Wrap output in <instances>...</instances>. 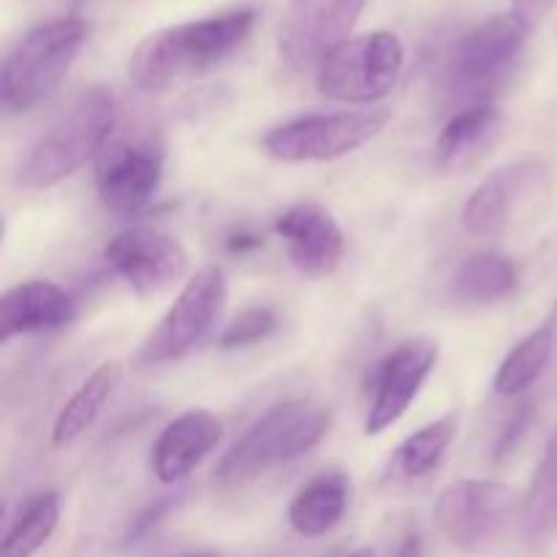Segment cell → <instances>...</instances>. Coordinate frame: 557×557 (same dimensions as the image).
Returning a JSON list of instances; mask_svg holds the SVG:
<instances>
[{"instance_id": "cell-32", "label": "cell", "mask_w": 557, "mask_h": 557, "mask_svg": "<svg viewBox=\"0 0 557 557\" xmlns=\"http://www.w3.org/2000/svg\"><path fill=\"white\" fill-rule=\"evenodd\" d=\"M180 557H218L215 553H188V555H180Z\"/></svg>"}, {"instance_id": "cell-13", "label": "cell", "mask_w": 557, "mask_h": 557, "mask_svg": "<svg viewBox=\"0 0 557 557\" xmlns=\"http://www.w3.org/2000/svg\"><path fill=\"white\" fill-rule=\"evenodd\" d=\"M103 259L139 297L166 292L188 270V253L183 245L150 226H131L114 234L103 248Z\"/></svg>"}, {"instance_id": "cell-28", "label": "cell", "mask_w": 557, "mask_h": 557, "mask_svg": "<svg viewBox=\"0 0 557 557\" xmlns=\"http://www.w3.org/2000/svg\"><path fill=\"white\" fill-rule=\"evenodd\" d=\"M531 422H533V403H525V406L517 408L515 417L506 422L504 433H500L498 444H495V457H498V460L500 457L509 455V451L517 449V444L525 438V430L531 428Z\"/></svg>"}, {"instance_id": "cell-30", "label": "cell", "mask_w": 557, "mask_h": 557, "mask_svg": "<svg viewBox=\"0 0 557 557\" xmlns=\"http://www.w3.org/2000/svg\"><path fill=\"white\" fill-rule=\"evenodd\" d=\"M264 243V237L256 232H248V228H234L226 237V250L228 253H248V250H256Z\"/></svg>"}, {"instance_id": "cell-10", "label": "cell", "mask_w": 557, "mask_h": 557, "mask_svg": "<svg viewBox=\"0 0 557 557\" xmlns=\"http://www.w3.org/2000/svg\"><path fill=\"white\" fill-rule=\"evenodd\" d=\"M228 286L226 277L218 267H205L196 272L183 292L177 294L172 308L166 310L156 330L150 332L139 348V362L145 364H166L177 362V359L188 357L212 324L221 315L223 305H226Z\"/></svg>"}, {"instance_id": "cell-5", "label": "cell", "mask_w": 557, "mask_h": 557, "mask_svg": "<svg viewBox=\"0 0 557 557\" xmlns=\"http://www.w3.org/2000/svg\"><path fill=\"white\" fill-rule=\"evenodd\" d=\"M85 22L60 16L33 27L9 52L0 74V98L9 114L38 107L63 82L85 44Z\"/></svg>"}, {"instance_id": "cell-27", "label": "cell", "mask_w": 557, "mask_h": 557, "mask_svg": "<svg viewBox=\"0 0 557 557\" xmlns=\"http://www.w3.org/2000/svg\"><path fill=\"white\" fill-rule=\"evenodd\" d=\"M177 504H180L177 495H163V498L152 500L147 509H141L139 515L134 517V522L128 525V533H125V542L134 544V542H139L141 536H147V533H150L152 528H156L158 522H161L163 517H166Z\"/></svg>"}, {"instance_id": "cell-17", "label": "cell", "mask_w": 557, "mask_h": 557, "mask_svg": "<svg viewBox=\"0 0 557 557\" xmlns=\"http://www.w3.org/2000/svg\"><path fill=\"white\" fill-rule=\"evenodd\" d=\"M76 319V302L52 281H27L0 297V343L58 332Z\"/></svg>"}, {"instance_id": "cell-24", "label": "cell", "mask_w": 557, "mask_h": 557, "mask_svg": "<svg viewBox=\"0 0 557 557\" xmlns=\"http://www.w3.org/2000/svg\"><path fill=\"white\" fill-rule=\"evenodd\" d=\"M60 522V495L38 493L11 520L0 544V557H33L52 539Z\"/></svg>"}, {"instance_id": "cell-14", "label": "cell", "mask_w": 557, "mask_h": 557, "mask_svg": "<svg viewBox=\"0 0 557 557\" xmlns=\"http://www.w3.org/2000/svg\"><path fill=\"white\" fill-rule=\"evenodd\" d=\"M544 172L547 169L536 158L511 161L490 172L462 205V228L473 237H495L504 232L522 199L542 185Z\"/></svg>"}, {"instance_id": "cell-21", "label": "cell", "mask_w": 557, "mask_h": 557, "mask_svg": "<svg viewBox=\"0 0 557 557\" xmlns=\"http://www.w3.org/2000/svg\"><path fill=\"white\" fill-rule=\"evenodd\" d=\"M120 379H123V368L120 362L109 359V362L98 364L90 375L79 384V389L69 397L63 408H60L58 419L52 424V446L65 449L74 441H79L87 430L96 424L101 417L103 406L109 403L112 392L117 389Z\"/></svg>"}, {"instance_id": "cell-22", "label": "cell", "mask_w": 557, "mask_h": 557, "mask_svg": "<svg viewBox=\"0 0 557 557\" xmlns=\"http://www.w3.org/2000/svg\"><path fill=\"white\" fill-rule=\"evenodd\" d=\"M555 351V324L536 326L531 335L522 337L515 348L504 357V362L495 370V392L504 397L525 395L533 384L544 375L549 359Z\"/></svg>"}, {"instance_id": "cell-29", "label": "cell", "mask_w": 557, "mask_h": 557, "mask_svg": "<svg viewBox=\"0 0 557 557\" xmlns=\"http://www.w3.org/2000/svg\"><path fill=\"white\" fill-rule=\"evenodd\" d=\"M555 3L557 0H511V14L533 30L553 11Z\"/></svg>"}, {"instance_id": "cell-12", "label": "cell", "mask_w": 557, "mask_h": 557, "mask_svg": "<svg viewBox=\"0 0 557 557\" xmlns=\"http://www.w3.org/2000/svg\"><path fill=\"white\" fill-rule=\"evenodd\" d=\"M435 362H438V343L430 337H411L392 348L373 370L364 433L381 435L395 428L422 392Z\"/></svg>"}, {"instance_id": "cell-19", "label": "cell", "mask_w": 557, "mask_h": 557, "mask_svg": "<svg viewBox=\"0 0 557 557\" xmlns=\"http://www.w3.org/2000/svg\"><path fill=\"white\" fill-rule=\"evenodd\" d=\"M351 498V482L346 473H321L305 484L288 506V525L305 539H319L335 531L343 522Z\"/></svg>"}, {"instance_id": "cell-6", "label": "cell", "mask_w": 557, "mask_h": 557, "mask_svg": "<svg viewBox=\"0 0 557 557\" xmlns=\"http://www.w3.org/2000/svg\"><path fill=\"white\" fill-rule=\"evenodd\" d=\"M166 145L152 128H114L96 158L98 199L114 215H136L156 196Z\"/></svg>"}, {"instance_id": "cell-33", "label": "cell", "mask_w": 557, "mask_h": 557, "mask_svg": "<svg viewBox=\"0 0 557 557\" xmlns=\"http://www.w3.org/2000/svg\"><path fill=\"white\" fill-rule=\"evenodd\" d=\"M348 557H375V555L370 553V549H359V553H354V555H348Z\"/></svg>"}, {"instance_id": "cell-3", "label": "cell", "mask_w": 557, "mask_h": 557, "mask_svg": "<svg viewBox=\"0 0 557 557\" xmlns=\"http://www.w3.org/2000/svg\"><path fill=\"white\" fill-rule=\"evenodd\" d=\"M332 428V411L315 400H286L234 441L218 466V482L243 484L313 451Z\"/></svg>"}, {"instance_id": "cell-2", "label": "cell", "mask_w": 557, "mask_h": 557, "mask_svg": "<svg viewBox=\"0 0 557 557\" xmlns=\"http://www.w3.org/2000/svg\"><path fill=\"white\" fill-rule=\"evenodd\" d=\"M117 128V98L109 87L82 90L54 123L38 136L16 172V185L25 190H47L79 172L98 158Z\"/></svg>"}, {"instance_id": "cell-7", "label": "cell", "mask_w": 557, "mask_h": 557, "mask_svg": "<svg viewBox=\"0 0 557 557\" xmlns=\"http://www.w3.org/2000/svg\"><path fill=\"white\" fill-rule=\"evenodd\" d=\"M406 65L403 41L389 30L364 33L332 49L315 69L319 90L341 103H375L395 90Z\"/></svg>"}, {"instance_id": "cell-11", "label": "cell", "mask_w": 557, "mask_h": 557, "mask_svg": "<svg viewBox=\"0 0 557 557\" xmlns=\"http://www.w3.org/2000/svg\"><path fill=\"white\" fill-rule=\"evenodd\" d=\"M364 0H288L277 47L292 69H319L321 60L348 41Z\"/></svg>"}, {"instance_id": "cell-25", "label": "cell", "mask_w": 557, "mask_h": 557, "mask_svg": "<svg viewBox=\"0 0 557 557\" xmlns=\"http://www.w3.org/2000/svg\"><path fill=\"white\" fill-rule=\"evenodd\" d=\"M525 522L531 533L547 531V525L557 515V430L544 449L542 462L536 468L531 490L525 495Z\"/></svg>"}, {"instance_id": "cell-26", "label": "cell", "mask_w": 557, "mask_h": 557, "mask_svg": "<svg viewBox=\"0 0 557 557\" xmlns=\"http://www.w3.org/2000/svg\"><path fill=\"white\" fill-rule=\"evenodd\" d=\"M275 330H277L275 310L267 308V305H256V308L243 310V313H239L226 330H223V335L218 337V346L221 348L253 346V343L267 341Z\"/></svg>"}, {"instance_id": "cell-15", "label": "cell", "mask_w": 557, "mask_h": 557, "mask_svg": "<svg viewBox=\"0 0 557 557\" xmlns=\"http://www.w3.org/2000/svg\"><path fill=\"white\" fill-rule=\"evenodd\" d=\"M275 234L286 243L288 259L302 275L324 277L343 264L346 234L335 215L315 201H302L277 215Z\"/></svg>"}, {"instance_id": "cell-23", "label": "cell", "mask_w": 557, "mask_h": 557, "mask_svg": "<svg viewBox=\"0 0 557 557\" xmlns=\"http://www.w3.org/2000/svg\"><path fill=\"white\" fill-rule=\"evenodd\" d=\"M520 272L509 256L476 253L457 270L455 297L468 305H493L511 297Z\"/></svg>"}, {"instance_id": "cell-4", "label": "cell", "mask_w": 557, "mask_h": 557, "mask_svg": "<svg viewBox=\"0 0 557 557\" xmlns=\"http://www.w3.org/2000/svg\"><path fill=\"white\" fill-rule=\"evenodd\" d=\"M528 33L531 27L515 14H500L462 36L441 69L446 101L455 103L457 112L493 103L520 63Z\"/></svg>"}, {"instance_id": "cell-18", "label": "cell", "mask_w": 557, "mask_h": 557, "mask_svg": "<svg viewBox=\"0 0 557 557\" xmlns=\"http://www.w3.org/2000/svg\"><path fill=\"white\" fill-rule=\"evenodd\" d=\"M460 430V417L457 413H444L435 422L424 424L417 433L400 441L384 468V484L392 490H413L428 484L444 466L451 444Z\"/></svg>"}, {"instance_id": "cell-16", "label": "cell", "mask_w": 557, "mask_h": 557, "mask_svg": "<svg viewBox=\"0 0 557 557\" xmlns=\"http://www.w3.org/2000/svg\"><path fill=\"white\" fill-rule=\"evenodd\" d=\"M223 424L205 408H190L166 424L152 446V473L161 484H177L196 471L221 444Z\"/></svg>"}, {"instance_id": "cell-31", "label": "cell", "mask_w": 557, "mask_h": 557, "mask_svg": "<svg viewBox=\"0 0 557 557\" xmlns=\"http://www.w3.org/2000/svg\"><path fill=\"white\" fill-rule=\"evenodd\" d=\"M395 557H424V547H422V539L417 536V533H408L406 539H403L400 549H397Z\"/></svg>"}, {"instance_id": "cell-9", "label": "cell", "mask_w": 557, "mask_h": 557, "mask_svg": "<svg viewBox=\"0 0 557 557\" xmlns=\"http://www.w3.org/2000/svg\"><path fill=\"white\" fill-rule=\"evenodd\" d=\"M525 509L517 490L495 479H460L438 495L435 522L455 547L479 553L504 536Z\"/></svg>"}, {"instance_id": "cell-1", "label": "cell", "mask_w": 557, "mask_h": 557, "mask_svg": "<svg viewBox=\"0 0 557 557\" xmlns=\"http://www.w3.org/2000/svg\"><path fill=\"white\" fill-rule=\"evenodd\" d=\"M256 22V9H234L205 20L161 27L141 38L131 54V79L139 90L163 92L180 82L207 74L248 41Z\"/></svg>"}, {"instance_id": "cell-8", "label": "cell", "mask_w": 557, "mask_h": 557, "mask_svg": "<svg viewBox=\"0 0 557 557\" xmlns=\"http://www.w3.org/2000/svg\"><path fill=\"white\" fill-rule=\"evenodd\" d=\"M392 114L386 109H346L319 112L275 125L264 136L267 156L286 163L337 161L359 150L386 128Z\"/></svg>"}, {"instance_id": "cell-20", "label": "cell", "mask_w": 557, "mask_h": 557, "mask_svg": "<svg viewBox=\"0 0 557 557\" xmlns=\"http://www.w3.org/2000/svg\"><path fill=\"white\" fill-rule=\"evenodd\" d=\"M500 117L498 109L493 103L484 107L460 109L449 117V123L441 128L438 141H435V158H438L441 169H460L476 161L487 147L498 139Z\"/></svg>"}]
</instances>
